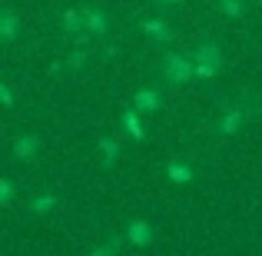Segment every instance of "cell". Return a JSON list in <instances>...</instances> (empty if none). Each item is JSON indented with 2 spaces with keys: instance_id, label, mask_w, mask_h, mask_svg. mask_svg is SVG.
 <instances>
[{
  "instance_id": "6da1fadb",
  "label": "cell",
  "mask_w": 262,
  "mask_h": 256,
  "mask_svg": "<svg viewBox=\"0 0 262 256\" xmlns=\"http://www.w3.org/2000/svg\"><path fill=\"white\" fill-rule=\"evenodd\" d=\"M216 67H219V50L216 47H203V50H199V67L196 70L203 73V77H209V73H216Z\"/></svg>"
},
{
  "instance_id": "277c9868",
  "label": "cell",
  "mask_w": 262,
  "mask_h": 256,
  "mask_svg": "<svg viewBox=\"0 0 262 256\" xmlns=\"http://www.w3.org/2000/svg\"><path fill=\"white\" fill-rule=\"evenodd\" d=\"M126 127L133 130L136 136H143V127H140V123H136V116H133V113H126Z\"/></svg>"
},
{
  "instance_id": "3957f363",
  "label": "cell",
  "mask_w": 262,
  "mask_h": 256,
  "mask_svg": "<svg viewBox=\"0 0 262 256\" xmlns=\"http://www.w3.org/2000/svg\"><path fill=\"white\" fill-rule=\"evenodd\" d=\"M33 147H37V140H20V156H33Z\"/></svg>"
},
{
  "instance_id": "52a82bcc",
  "label": "cell",
  "mask_w": 262,
  "mask_h": 256,
  "mask_svg": "<svg viewBox=\"0 0 262 256\" xmlns=\"http://www.w3.org/2000/svg\"><path fill=\"white\" fill-rule=\"evenodd\" d=\"M133 240H146V226H143V223L133 226Z\"/></svg>"
},
{
  "instance_id": "7a4b0ae2",
  "label": "cell",
  "mask_w": 262,
  "mask_h": 256,
  "mask_svg": "<svg viewBox=\"0 0 262 256\" xmlns=\"http://www.w3.org/2000/svg\"><path fill=\"white\" fill-rule=\"evenodd\" d=\"M166 67H169V77L173 80H189V60H183V57H169L166 60Z\"/></svg>"
},
{
  "instance_id": "ba28073f",
  "label": "cell",
  "mask_w": 262,
  "mask_h": 256,
  "mask_svg": "<svg viewBox=\"0 0 262 256\" xmlns=\"http://www.w3.org/2000/svg\"><path fill=\"white\" fill-rule=\"evenodd\" d=\"M10 196V183H4V180H0V200H7Z\"/></svg>"
},
{
  "instance_id": "5b68a950",
  "label": "cell",
  "mask_w": 262,
  "mask_h": 256,
  "mask_svg": "<svg viewBox=\"0 0 262 256\" xmlns=\"http://www.w3.org/2000/svg\"><path fill=\"white\" fill-rule=\"evenodd\" d=\"M140 107H146V110H153V107H156V100H153V93H140Z\"/></svg>"
},
{
  "instance_id": "8992f818",
  "label": "cell",
  "mask_w": 262,
  "mask_h": 256,
  "mask_svg": "<svg viewBox=\"0 0 262 256\" xmlns=\"http://www.w3.org/2000/svg\"><path fill=\"white\" fill-rule=\"evenodd\" d=\"M173 180H176V183H186V180H189V173H186L183 167H173Z\"/></svg>"
}]
</instances>
